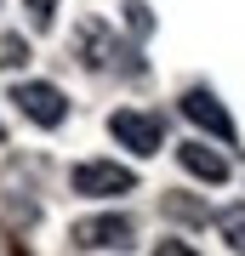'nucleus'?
<instances>
[{"label":"nucleus","instance_id":"f257e3e1","mask_svg":"<svg viewBox=\"0 0 245 256\" xmlns=\"http://www.w3.org/2000/svg\"><path fill=\"white\" fill-rule=\"evenodd\" d=\"M69 182L86 200H120V194H137V171L131 165H114V160H80L69 171Z\"/></svg>","mask_w":245,"mask_h":256},{"label":"nucleus","instance_id":"f03ea898","mask_svg":"<svg viewBox=\"0 0 245 256\" xmlns=\"http://www.w3.org/2000/svg\"><path fill=\"white\" fill-rule=\"evenodd\" d=\"M12 102H18L23 120H35V126H46V131H57L69 120V97L57 92L52 80H18L12 86Z\"/></svg>","mask_w":245,"mask_h":256},{"label":"nucleus","instance_id":"7ed1b4c3","mask_svg":"<svg viewBox=\"0 0 245 256\" xmlns=\"http://www.w3.org/2000/svg\"><path fill=\"white\" fill-rule=\"evenodd\" d=\"M109 137H114L120 148H131L137 160H148V154H160L165 126H160V114H143V108H114V114H109Z\"/></svg>","mask_w":245,"mask_h":256},{"label":"nucleus","instance_id":"20e7f679","mask_svg":"<svg viewBox=\"0 0 245 256\" xmlns=\"http://www.w3.org/2000/svg\"><path fill=\"white\" fill-rule=\"evenodd\" d=\"M69 239L80 250H114V245H131L137 228H131V216H120V210H103V216H80Z\"/></svg>","mask_w":245,"mask_h":256},{"label":"nucleus","instance_id":"39448f33","mask_svg":"<svg viewBox=\"0 0 245 256\" xmlns=\"http://www.w3.org/2000/svg\"><path fill=\"white\" fill-rule=\"evenodd\" d=\"M74 57H80L86 68L103 74V68H114V57H131V52L114 40V28L103 23V18H86L80 28H74Z\"/></svg>","mask_w":245,"mask_h":256},{"label":"nucleus","instance_id":"423d86ee","mask_svg":"<svg viewBox=\"0 0 245 256\" xmlns=\"http://www.w3.org/2000/svg\"><path fill=\"white\" fill-rule=\"evenodd\" d=\"M177 165L188 176H200V182H228V176H234V160L222 154V148H211V142H200V137H188V142H177Z\"/></svg>","mask_w":245,"mask_h":256},{"label":"nucleus","instance_id":"0eeeda50","mask_svg":"<svg viewBox=\"0 0 245 256\" xmlns=\"http://www.w3.org/2000/svg\"><path fill=\"white\" fill-rule=\"evenodd\" d=\"M182 114H188L200 131H211L217 142H234V120H228V108L211 92H188V97H182Z\"/></svg>","mask_w":245,"mask_h":256},{"label":"nucleus","instance_id":"6e6552de","mask_svg":"<svg viewBox=\"0 0 245 256\" xmlns=\"http://www.w3.org/2000/svg\"><path fill=\"white\" fill-rule=\"evenodd\" d=\"M217 234L228 239L234 256H245V205H222V210H217Z\"/></svg>","mask_w":245,"mask_h":256},{"label":"nucleus","instance_id":"1a4fd4ad","mask_svg":"<svg viewBox=\"0 0 245 256\" xmlns=\"http://www.w3.org/2000/svg\"><path fill=\"white\" fill-rule=\"evenodd\" d=\"M120 12H126V23H131V34H137V40L154 34V12H148V0H120Z\"/></svg>","mask_w":245,"mask_h":256},{"label":"nucleus","instance_id":"9d476101","mask_svg":"<svg viewBox=\"0 0 245 256\" xmlns=\"http://www.w3.org/2000/svg\"><path fill=\"white\" fill-rule=\"evenodd\" d=\"M29 6V28H35V34H46V28H52V18H57V0H23Z\"/></svg>","mask_w":245,"mask_h":256},{"label":"nucleus","instance_id":"9b49d317","mask_svg":"<svg viewBox=\"0 0 245 256\" xmlns=\"http://www.w3.org/2000/svg\"><path fill=\"white\" fill-rule=\"evenodd\" d=\"M165 216H177V222H205V205H194V200H171V194H165Z\"/></svg>","mask_w":245,"mask_h":256},{"label":"nucleus","instance_id":"f8f14e48","mask_svg":"<svg viewBox=\"0 0 245 256\" xmlns=\"http://www.w3.org/2000/svg\"><path fill=\"white\" fill-rule=\"evenodd\" d=\"M18 63H29V46H23V34H6L0 40V68H18Z\"/></svg>","mask_w":245,"mask_h":256},{"label":"nucleus","instance_id":"ddd939ff","mask_svg":"<svg viewBox=\"0 0 245 256\" xmlns=\"http://www.w3.org/2000/svg\"><path fill=\"white\" fill-rule=\"evenodd\" d=\"M154 256H194V245H188V239H160V245H154Z\"/></svg>","mask_w":245,"mask_h":256}]
</instances>
